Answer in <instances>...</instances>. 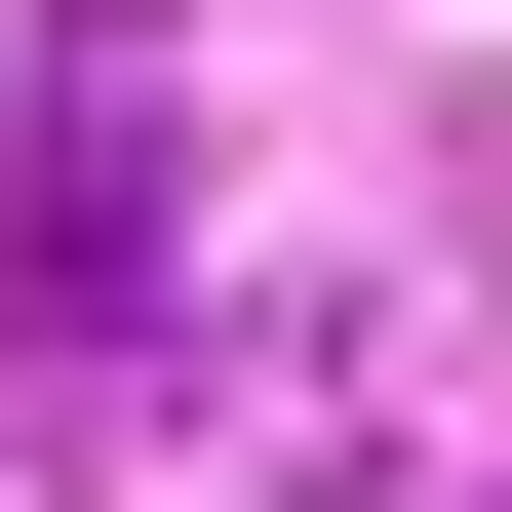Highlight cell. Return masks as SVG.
<instances>
[{"instance_id": "obj_1", "label": "cell", "mask_w": 512, "mask_h": 512, "mask_svg": "<svg viewBox=\"0 0 512 512\" xmlns=\"http://www.w3.org/2000/svg\"><path fill=\"white\" fill-rule=\"evenodd\" d=\"M0 276H79V316L158 276V40H79V79H0Z\"/></svg>"}]
</instances>
